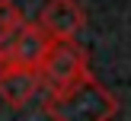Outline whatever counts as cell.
Here are the masks:
<instances>
[{
	"mask_svg": "<svg viewBox=\"0 0 131 121\" xmlns=\"http://www.w3.org/2000/svg\"><path fill=\"white\" fill-rule=\"evenodd\" d=\"M16 25H23L16 3H10V0H0V35H3V32H10V29H16Z\"/></svg>",
	"mask_w": 131,
	"mask_h": 121,
	"instance_id": "6",
	"label": "cell"
},
{
	"mask_svg": "<svg viewBox=\"0 0 131 121\" xmlns=\"http://www.w3.org/2000/svg\"><path fill=\"white\" fill-rule=\"evenodd\" d=\"M42 70L38 67H23V64H3L0 67V96L10 105H26L42 86Z\"/></svg>",
	"mask_w": 131,
	"mask_h": 121,
	"instance_id": "5",
	"label": "cell"
},
{
	"mask_svg": "<svg viewBox=\"0 0 131 121\" xmlns=\"http://www.w3.org/2000/svg\"><path fill=\"white\" fill-rule=\"evenodd\" d=\"M83 10L74 0H51L38 16V25L48 32L54 42H74V35L83 29Z\"/></svg>",
	"mask_w": 131,
	"mask_h": 121,
	"instance_id": "4",
	"label": "cell"
},
{
	"mask_svg": "<svg viewBox=\"0 0 131 121\" xmlns=\"http://www.w3.org/2000/svg\"><path fill=\"white\" fill-rule=\"evenodd\" d=\"M42 76L48 83V89H67L74 83H80L86 73V54L77 42H54L42 64Z\"/></svg>",
	"mask_w": 131,
	"mask_h": 121,
	"instance_id": "3",
	"label": "cell"
},
{
	"mask_svg": "<svg viewBox=\"0 0 131 121\" xmlns=\"http://www.w3.org/2000/svg\"><path fill=\"white\" fill-rule=\"evenodd\" d=\"M115 108V96L93 76H83L67 89H48L45 96V112L54 121H109Z\"/></svg>",
	"mask_w": 131,
	"mask_h": 121,
	"instance_id": "1",
	"label": "cell"
},
{
	"mask_svg": "<svg viewBox=\"0 0 131 121\" xmlns=\"http://www.w3.org/2000/svg\"><path fill=\"white\" fill-rule=\"evenodd\" d=\"M54 38L42 25H16V29L0 35V67L3 64H23V67H38L42 70Z\"/></svg>",
	"mask_w": 131,
	"mask_h": 121,
	"instance_id": "2",
	"label": "cell"
}]
</instances>
